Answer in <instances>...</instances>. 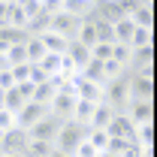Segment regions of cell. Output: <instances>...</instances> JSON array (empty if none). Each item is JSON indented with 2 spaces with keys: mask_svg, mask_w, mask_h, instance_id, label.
Returning <instances> with one entry per match:
<instances>
[{
  "mask_svg": "<svg viewBox=\"0 0 157 157\" xmlns=\"http://www.w3.org/2000/svg\"><path fill=\"white\" fill-rule=\"evenodd\" d=\"M103 103H109L115 112H124L130 103V70L118 73L115 78H109L103 85Z\"/></svg>",
  "mask_w": 157,
  "mask_h": 157,
  "instance_id": "cell-1",
  "label": "cell"
},
{
  "mask_svg": "<svg viewBox=\"0 0 157 157\" xmlns=\"http://www.w3.org/2000/svg\"><path fill=\"white\" fill-rule=\"evenodd\" d=\"M88 136V124H82V121H63L58 130V136H55V148L58 151H67V154H73L78 148V142Z\"/></svg>",
  "mask_w": 157,
  "mask_h": 157,
  "instance_id": "cell-2",
  "label": "cell"
},
{
  "mask_svg": "<svg viewBox=\"0 0 157 157\" xmlns=\"http://www.w3.org/2000/svg\"><path fill=\"white\" fill-rule=\"evenodd\" d=\"M76 103H78L76 88H73L70 82H63V85L58 88V94L52 97V103H48V112L58 115V118H63V121H70V118H73V109H76Z\"/></svg>",
  "mask_w": 157,
  "mask_h": 157,
  "instance_id": "cell-3",
  "label": "cell"
},
{
  "mask_svg": "<svg viewBox=\"0 0 157 157\" xmlns=\"http://www.w3.org/2000/svg\"><path fill=\"white\" fill-rule=\"evenodd\" d=\"M106 133H109V136H118V139H127L130 145H139V139H136V124L124 115V112H115V115H112V121L106 124Z\"/></svg>",
  "mask_w": 157,
  "mask_h": 157,
  "instance_id": "cell-4",
  "label": "cell"
},
{
  "mask_svg": "<svg viewBox=\"0 0 157 157\" xmlns=\"http://www.w3.org/2000/svg\"><path fill=\"white\" fill-rule=\"evenodd\" d=\"M30 94H33V85H30V82H15L12 88H6V91H3V109L18 112L21 106L30 100Z\"/></svg>",
  "mask_w": 157,
  "mask_h": 157,
  "instance_id": "cell-5",
  "label": "cell"
},
{
  "mask_svg": "<svg viewBox=\"0 0 157 157\" xmlns=\"http://www.w3.org/2000/svg\"><path fill=\"white\" fill-rule=\"evenodd\" d=\"M78 24H82V18H76V15H70V12H63V9H60V12L52 15L48 30H52V33H58V36H63V39H76Z\"/></svg>",
  "mask_w": 157,
  "mask_h": 157,
  "instance_id": "cell-6",
  "label": "cell"
},
{
  "mask_svg": "<svg viewBox=\"0 0 157 157\" xmlns=\"http://www.w3.org/2000/svg\"><path fill=\"white\" fill-rule=\"evenodd\" d=\"M60 124H63V118H58V115H52V112H48V115H42L36 124L27 130V136H30V139H48V142H55Z\"/></svg>",
  "mask_w": 157,
  "mask_h": 157,
  "instance_id": "cell-7",
  "label": "cell"
},
{
  "mask_svg": "<svg viewBox=\"0 0 157 157\" xmlns=\"http://www.w3.org/2000/svg\"><path fill=\"white\" fill-rule=\"evenodd\" d=\"M27 130L21 127H9L3 130V139H0V154H24V145H27Z\"/></svg>",
  "mask_w": 157,
  "mask_h": 157,
  "instance_id": "cell-8",
  "label": "cell"
},
{
  "mask_svg": "<svg viewBox=\"0 0 157 157\" xmlns=\"http://www.w3.org/2000/svg\"><path fill=\"white\" fill-rule=\"evenodd\" d=\"M42 115H48V106L27 100V103L21 106L18 112H15V127H21V130H30V127H33V124H36Z\"/></svg>",
  "mask_w": 157,
  "mask_h": 157,
  "instance_id": "cell-9",
  "label": "cell"
},
{
  "mask_svg": "<svg viewBox=\"0 0 157 157\" xmlns=\"http://www.w3.org/2000/svg\"><path fill=\"white\" fill-rule=\"evenodd\" d=\"M124 115L130 118L133 124H145V121H154V100H142V97H130Z\"/></svg>",
  "mask_w": 157,
  "mask_h": 157,
  "instance_id": "cell-10",
  "label": "cell"
},
{
  "mask_svg": "<svg viewBox=\"0 0 157 157\" xmlns=\"http://www.w3.org/2000/svg\"><path fill=\"white\" fill-rule=\"evenodd\" d=\"M70 85L76 88L78 100H91V103H100L103 100V85H94V82H88V78H82L76 73V76L70 78Z\"/></svg>",
  "mask_w": 157,
  "mask_h": 157,
  "instance_id": "cell-11",
  "label": "cell"
},
{
  "mask_svg": "<svg viewBox=\"0 0 157 157\" xmlns=\"http://www.w3.org/2000/svg\"><path fill=\"white\" fill-rule=\"evenodd\" d=\"M130 97L154 100V76H142V73H130Z\"/></svg>",
  "mask_w": 157,
  "mask_h": 157,
  "instance_id": "cell-12",
  "label": "cell"
},
{
  "mask_svg": "<svg viewBox=\"0 0 157 157\" xmlns=\"http://www.w3.org/2000/svg\"><path fill=\"white\" fill-rule=\"evenodd\" d=\"M48 24H52V15H48L45 9H39L36 15H30V18H27L24 33H27V36H42V33L48 30Z\"/></svg>",
  "mask_w": 157,
  "mask_h": 157,
  "instance_id": "cell-13",
  "label": "cell"
},
{
  "mask_svg": "<svg viewBox=\"0 0 157 157\" xmlns=\"http://www.w3.org/2000/svg\"><path fill=\"white\" fill-rule=\"evenodd\" d=\"M112 115H115V109H112L109 103H103V100H100L97 106H94V112H91V121H88V127H97V130H106V124L112 121Z\"/></svg>",
  "mask_w": 157,
  "mask_h": 157,
  "instance_id": "cell-14",
  "label": "cell"
},
{
  "mask_svg": "<svg viewBox=\"0 0 157 157\" xmlns=\"http://www.w3.org/2000/svg\"><path fill=\"white\" fill-rule=\"evenodd\" d=\"M67 58L73 60V67H76V70H82V67L91 60V48H88V45H82L78 39H70V45H67Z\"/></svg>",
  "mask_w": 157,
  "mask_h": 157,
  "instance_id": "cell-15",
  "label": "cell"
},
{
  "mask_svg": "<svg viewBox=\"0 0 157 157\" xmlns=\"http://www.w3.org/2000/svg\"><path fill=\"white\" fill-rule=\"evenodd\" d=\"M78 76L82 78H88V82H94V85H106L109 78H106V73H103V60H97V58H91L82 70H78Z\"/></svg>",
  "mask_w": 157,
  "mask_h": 157,
  "instance_id": "cell-16",
  "label": "cell"
},
{
  "mask_svg": "<svg viewBox=\"0 0 157 157\" xmlns=\"http://www.w3.org/2000/svg\"><path fill=\"white\" fill-rule=\"evenodd\" d=\"M52 148H55V142H48V139H27L24 157H48Z\"/></svg>",
  "mask_w": 157,
  "mask_h": 157,
  "instance_id": "cell-17",
  "label": "cell"
},
{
  "mask_svg": "<svg viewBox=\"0 0 157 157\" xmlns=\"http://www.w3.org/2000/svg\"><path fill=\"white\" fill-rule=\"evenodd\" d=\"M130 21H133L136 27H154V6H145V3H139L136 9L130 12Z\"/></svg>",
  "mask_w": 157,
  "mask_h": 157,
  "instance_id": "cell-18",
  "label": "cell"
},
{
  "mask_svg": "<svg viewBox=\"0 0 157 157\" xmlns=\"http://www.w3.org/2000/svg\"><path fill=\"white\" fill-rule=\"evenodd\" d=\"M63 12H70L76 18H88L94 12V0H63Z\"/></svg>",
  "mask_w": 157,
  "mask_h": 157,
  "instance_id": "cell-19",
  "label": "cell"
},
{
  "mask_svg": "<svg viewBox=\"0 0 157 157\" xmlns=\"http://www.w3.org/2000/svg\"><path fill=\"white\" fill-rule=\"evenodd\" d=\"M42 45H45V52H58V55H67V45H70V39L58 36V33H52V30H45L42 33Z\"/></svg>",
  "mask_w": 157,
  "mask_h": 157,
  "instance_id": "cell-20",
  "label": "cell"
},
{
  "mask_svg": "<svg viewBox=\"0 0 157 157\" xmlns=\"http://www.w3.org/2000/svg\"><path fill=\"white\" fill-rule=\"evenodd\" d=\"M145 45H154V27H133L130 48H145Z\"/></svg>",
  "mask_w": 157,
  "mask_h": 157,
  "instance_id": "cell-21",
  "label": "cell"
},
{
  "mask_svg": "<svg viewBox=\"0 0 157 157\" xmlns=\"http://www.w3.org/2000/svg\"><path fill=\"white\" fill-rule=\"evenodd\" d=\"M60 60H63V55H58V52H45L42 58H39V67H42V73L52 78L60 73Z\"/></svg>",
  "mask_w": 157,
  "mask_h": 157,
  "instance_id": "cell-22",
  "label": "cell"
},
{
  "mask_svg": "<svg viewBox=\"0 0 157 157\" xmlns=\"http://www.w3.org/2000/svg\"><path fill=\"white\" fill-rule=\"evenodd\" d=\"M112 27H115V42H124V45H130V36H133V27H136V24L130 21V15L118 18L115 24H112Z\"/></svg>",
  "mask_w": 157,
  "mask_h": 157,
  "instance_id": "cell-23",
  "label": "cell"
},
{
  "mask_svg": "<svg viewBox=\"0 0 157 157\" xmlns=\"http://www.w3.org/2000/svg\"><path fill=\"white\" fill-rule=\"evenodd\" d=\"M24 55H27V63H39V58L45 55V45L39 36H27L24 39Z\"/></svg>",
  "mask_w": 157,
  "mask_h": 157,
  "instance_id": "cell-24",
  "label": "cell"
},
{
  "mask_svg": "<svg viewBox=\"0 0 157 157\" xmlns=\"http://www.w3.org/2000/svg\"><path fill=\"white\" fill-rule=\"evenodd\" d=\"M27 33L21 27H12V24H0V42L3 45H12V42H24Z\"/></svg>",
  "mask_w": 157,
  "mask_h": 157,
  "instance_id": "cell-25",
  "label": "cell"
},
{
  "mask_svg": "<svg viewBox=\"0 0 157 157\" xmlns=\"http://www.w3.org/2000/svg\"><path fill=\"white\" fill-rule=\"evenodd\" d=\"M91 18H94V27H97V42H115V27L109 21L97 18V15H91Z\"/></svg>",
  "mask_w": 157,
  "mask_h": 157,
  "instance_id": "cell-26",
  "label": "cell"
},
{
  "mask_svg": "<svg viewBox=\"0 0 157 157\" xmlns=\"http://www.w3.org/2000/svg\"><path fill=\"white\" fill-rule=\"evenodd\" d=\"M130 52H133L130 45H124V42H112V60H115L118 67H124V70L130 67Z\"/></svg>",
  "mask_w": 157,
  "mask_h": 157,
  "instance_id": "cell-27",
  "label": "cell"
},
{
  "mask_svg": "<svg viewBox=\"0 0 157 157\" xmlns=\"http://www.w3.org/2000/svg\"><path fill=\"white\" fill-rule=\"evenodd\" d=\"M6 24H12V27H21V30H24L27 15H24V9H21L18 3H9V9H6Z\"/></svg>",
  "mask_w": 157,
  "mask_h": 157,
  "instance_id": "cell-28",
  "label": "cell"
},
{
  "mask_svg": "<svg viewBox=\"0 0 157 157\" xmlns=\"http://www.w3.org/2000/svg\"><path fill=\"white\" fill-rule=\"evenodd\" d=\"M94 106H97V103H91V100H78L76 109H73V121L88 124V121H91V112H94Z\"/></svg>",
  "mask_w": 157,
  "mask_h": 157,
  "instance_id": "cell-29",
  "label": "cell"
},
{
  "mask_svg": "<svg viewBox=\"0 0 157 157\" xmlns=\"http://www.w3.org/2000/svg\"><path fill=\"white\" fill-rule=\"evenodd\" d=\"M6 60H9V67H15V63H27L24 42H12V45H6Z\"/></svg>",
  "mask_w": 157,
  "mask_h": 157,
  "instance_id": "cell-30",
  "label": "cell"
},
{
  "mask_svg": "<svg viewBox=\"0 0 157 157\" xmlns=\"http://www.w3.org/2000/svg\"><path fill=\"white\" fill-rule=\"evenodd\" d=\"M136 139H139V145H154V121L136 124Z\"/></svg>",
  "mask_w": 157,
  "mask_h": 157,
  "instance_id": "cell-31",
  "label": "cell"
},
{
  "mask_svg": "<svg viewBox=\"0 0 157 157\" xmlns=\"http://www.w3.org/2000/svg\"><path fill=\"white\" fill-rule=\"evenodd\" d=\"M88 139H91V145H94L97 151H103L106 142H109V133H106V130H97V127H88Z\"/></svg>",
  "mask_w": 157,
  "mask_h": 157,
  "instance_id": "cell-32",
  "label": "cell"
},
{
  "mask_svg": "<svg viewBox=\"0 0 157 157\" xmlns=\"http://www.w3.org/2000/svg\"><path fill=\"white\" fill-rule=\"evenodd\" d=\"M97 154H100V151L91 145V139H88V136L82 139V142H78V148L73 151V157H97Z\"/></svg>",
  "mask_w": 157,
  "mask_h": 157,
  "instance_id": "cell-33",
  "label": "cell"
},
{
  "mask_svg": "<svg viewBox=\"0 0 157 157\" xmlns=\"http://www.w3.org/2000/svg\"><path fill=\"white\" fill-rule=\"evenodd\" d=\"M106 148H109V151H115V154H124V151H127V148H133V145H130L127 139H118V136H109V142H106Z\"/></svg>",
  "mask_w": 157,
  "mask_h": 157,
  "instance_id": "cell-34",
  "label": "cell"
},
{
  "mask_svg": "<svg viewBox=\"0 0 157 157\" xmlns=\"http://www.w3.org/2000/svg\"><path fill=\"white\" fill-rule=\"evenodd\" d=\"M27 70H30V63H15V67H9V73L15 82H27Z\"/></svg>",
  "mask_w": 157,
  "mask_h": 157,
  "instance_id": "cell-35",
  "label": "cell"
},
{
  "mask_svg": "<svg viewBox=\"0 0 157 157\" xmlns=\"http://www.w3.org/2000/svg\"><path fill=\"white\" fill-rule=\"evenodd\" d=\"M9 127H15V112L0 109V130H9Z\"/></svg>",
  "mask_w": 157,
  "mask_h": 157,
  "instance_id": "cell-36",
  "label": "cell"
},
{
  "mask_svg": "<svg viewBox=\"0 0 157 157\" xmlns=\"http://www.w3.org/2000/svg\"><path fill=\"white\" fill-rule=\"evenodd\" d=\"M42 9H45L48 15H55V12L63 9V0H42Z\"/></svg>",
  "mask_w": 157,
  "mask_h": 157,
  "instance_id": "cell-37",
  "label": "cell"
},
{
  "mask_svg": "<svg viewBox=\"0 0 157 157\" xmlns=\"http://www.w3.org/2000/svg\"><path fill=\"white\" fill-rule=\"evenodd\" d=\"M21 9H24V15H27V18H30V15H36L39 9H42V3H39V0H30V3H24V6H21Z\"/></svg>",
  "mask_w": 157,
  "mask_h": 157,
  "instance_id": "cell-38",
  "label": "cell"
},
{
  "mask_svg": "<svg viewBox=\"0 0 157 157\" xmlns=\"http://www.w3.org/2000/svg\"><path fill=\"white\" fill-rule=\"evenodd\" d=\"M12 85H15V78H12V73H9V70H0V88L6 91V88H12Z\"/></svg>",
  "mask_w": 157,
  "mask_h": 157,
  "instance_id": "cell-39",
  "label": "cell"
},
{
  "mask_svg": "<svg viewBox=\"0 0 157 157\" xmlns=\"http://www.w3.org/2000/svg\"><path fill=\"white\" fill-rule=\"evenodd\" d=\"M6 9H9V3L0 0V24H6Z\"/></svg>",
  "mask_w": 157,
  "mask_h": 157,
  "instance_id": "cell-40",
  "label": "cell"
},
{
  "mask_svg": "<svg viewBox=\"0 0 157 157\" xmlns=\"http://www.w3.org/2000/svg\"><path fill=\"white\" fill-rule=\"evenodd\" d=\"M0 70H9V60H6V52H0Z\"/></svg>",
  "mask_w": 157,
  "mask_h": 157,
  "instance_id": "cell-41",
  "label": "cell"
},
{
  "mask_svg": "<svg viewBox=\"0 0 157 157\" xmlns=\"http://www.w3.org/2000/svg\"><path fill=\"white\" fill-rule=\"evenodd\" d=\"M97 157H121V154H115V151H109V148H103V151H100Z\"/></svg>",
  "mask_w": 157,
  "mask_h": 157,
  "instance_id": "cell-42",
  "label": "cell"
},
{
  "mask_svg": "<svg viewBox=\"0 0 157 157\" xmlns=\"http://www.w3.org/2000/svg\"><path fill=\"white\" fill-rule=\"evenodd\" d=\"M48 157H73V154H67V151H58V148H52V154Z\"/></svg>",
  "mask_w": 157,
  "mask_h": 157,
  "instance_id": "cell-43",
  "label": "cell"
},
{
  "mask_svg": "<svg viewBox=\"0 0 157 157\" xmlns=\"http://www.w3.org/2000/svg\"><path fill=\"white\" fill-rule=\"evenodd\" d=\"M0 109H3V88H0Z\"/></svg>",
  "mask_w": 157,
  "mask_h": 157,
  "instance_id": "cell-44",
  "label": "cell"
},
{
  "mask_svg": "<svg viewBox=\"0 0 157 157\" xmlns=\"http://www.w3.org/2000/svg\"><path fill=\"white\" fill-rule=\"evenodd\" d=\"M3 157H24V154H3Z\"/></svg>",
  "mask_w": 157,
  "mask_h": 157,
  "instance_id": "cell-45",
  "label": "cell"
},
{
  "mask_svg": "<svg viewBox=\"0 0 157 157\" xmlns=\"http://www.w3.org/2000/svg\"><path fill=\"white\" fill-rule=\"evenodd\" d=\"M0 139H3V130H0Z\"/></svg>",
  "mask_w": 157,
  "mask_h": 157,
  "instance_id": "cell-46",
  "label": "cell"
},
{
  "mask_svg": "<svg viewBox=\"0 0 157 157\" xmlns=\"http://www.w3.org/2000/svg\"><path fill=\"white\" fill-rule=\"evenodd\" d=\"M6 3H9V0H6Z\"/></svg>",
  "mask_w": 157,
  "mask_h": 157,
  "instance_id": "cell-47",
  "label": "cell"
},
{
  "mask_svg": "<svg viewBox=\"0 0 157 157\" xmlns=\"http://www.w3.org/2000/svg\"><path fill=\"white\" fill-rule=\"evenodd\" d=\"M0 157H3V154H0Z\"/></svg>",
  "mask_w": 157,
  "mask_h": 157,
  "instance_id": "cell-48",
  "label": "cell"
}]
</instances>
